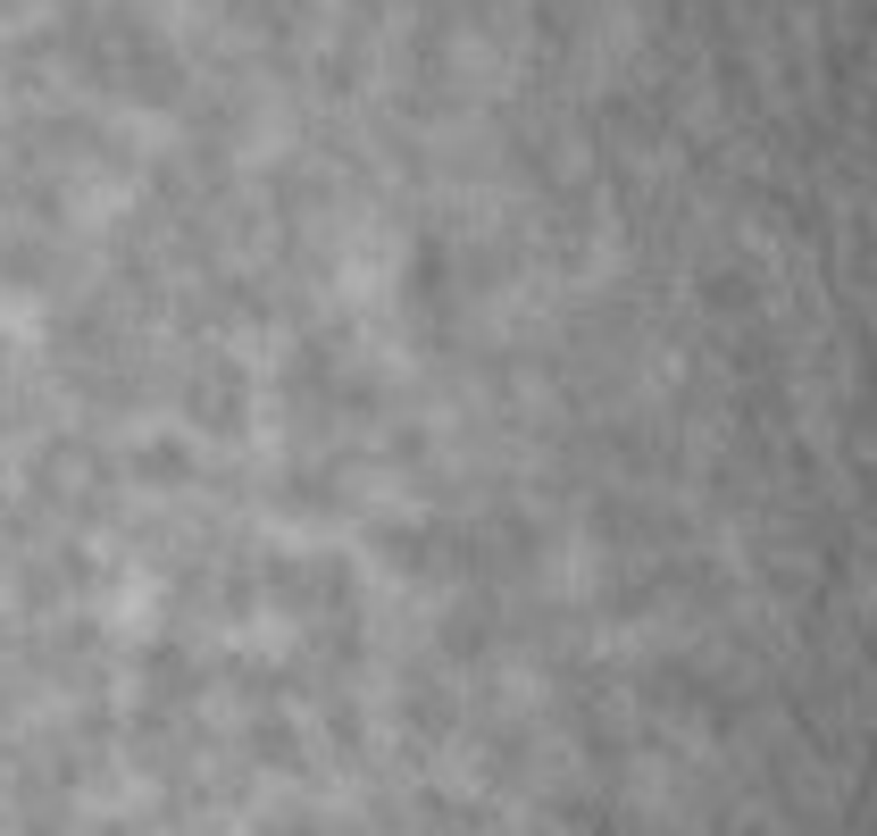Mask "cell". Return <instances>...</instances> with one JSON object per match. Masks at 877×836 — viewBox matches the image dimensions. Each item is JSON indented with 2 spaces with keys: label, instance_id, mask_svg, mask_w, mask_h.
Wrapping results in <instances>:
<instances>
[{
  "label": "cell",
  "instance_id": "1",
  "mask_svg": "<svg viewBox=\"0 0 877 836\" xmlns=\"http://www.w3.org/2000/svg\"><path fill=\"white\" fill-rule=\"evenodd\" d=\"M694 594H710V586H694ZM727 602H752V594H727ZM769 611H786V602H769ZM802 619H811V611H802ZM827 619V611H819ZM852 627H869V619H852Z\"/></svg>",
  "mask_w": 877,
  "mask_h": 836
}]
</instances>
